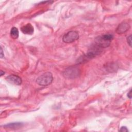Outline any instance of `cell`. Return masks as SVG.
Instances as JSON below:
<instances>
[{"mask_svg": "<svg viewBox=\"0 0 132 132\" xmlns=\"http://www.w3.org/2000/svg\"><path fill=\"white\" fill-rule=\"evenodd\" d=\"M53 79V75L51 72H47L39 76L36 79V82L42 86H46L52 82Z\"/></svg>", "mask_w": 132, "mask_h": 132, "instance_id": "1", "label": "cell"}, {"mask_svg": "<svg viewBox=\"0 0 132 132\" xmlns=\"http://www.w3.org/2000/svg\"><path fill=\"white\" fill-rule=\"evenodd\" d=\"M80 74V70L76 67H70L63 72V76L68 78H75Z\"/></svg>", "mask_w": 132, "mask_h": 132, "instance_id": "2", "label": "cell"}, {"mask_svg": "<svg viewBox=\"0 0 132 132\" xmlns=\"http://www.w3.org/2000/svg\"><path fill=\"white\" fill-rule=\"evenodd\" d=\"M79 38V34L76 31H70L64 34L63 36L62 40L64 42L69 43H72Z\"/></svg>", "mask_w": 132, "mask_h": 132, "instance_id": "3", "label": "cell"}, {"mask_svg": "<svg viewBox=\"0 0 132 132\" xmlns=\"http://www.w3.org/2000/svg\"><path fill=\"white\" fill-rule=\"evenodd\" d=\"M7 81L10 84L15 85H20L22 84V79L20 77L14 74H11L8 75L6 78Z\"/></svg>", "mask_w": 132, "mask_h": 132, "instance_id": "4", "label": "cell"}, {"mask_svg": "<svg viewBox=\"0 0 132 132\" xmlns=\"http://www.w3.org/2000/svg\"><path fill=\"white\" fill-rule=\"evenodd\" d=\"M130 28L129 24L126 22H122L120 23L116 28V32L118 34H122L128 31Z\"/></svg>", "mask_w": 132, "mask_h": 132, "instance_id": "5", "label": "cell"}, {"mask_svg": "<svg viewBox=\"0 0 132 132\" xmlns=\"http://www.w3.org/2000/svg\"><path fill=\"white\" fill-rule=\"evenodd\" d=\"M21 30L23 34L32 35L34 32V27L30 23H27L21 28Z\"/></svg>", "mask_w": 132, "mask_h": 132, "instance_id": "6", "label": "cell"}, {"mask_svg": "<svg viewBox=\"0 0 132 132\" xmlns=\"http://www.w3.org/2000/svg\"><path fill=\"white\" fill-rule=\"evenodd\" d=\"M22 126H23V124L21 123H9V124L4 125V127H5V128H9V129H18L22 127Z\"/></svg>", "mask_w": 132, "mask_h": 132, "instance_id": "7", "label": "cell"}, {"mask_svg": "<svg viewBox=\"0 0 132 132\" xmlns=\"http://www.w3.org/2000/svg\"><path fill=\"white\" fill-rule=\"evenodd\" d=\"M10 36L12 38L14 39H16L19 37V30L18 28L15 27H13L11 28L10 30Z\"/></svg>", "mask_w": 132, "mask_h": 132, "instance_id": "8", "label": "cell"}, {"mask_svg": "<svg viewBox=\"0 0 132 132\" xmlns=\"http://www.w3.org/2000/svg\"><path fill=\"white\" fill-rule=\"evenodd\" d=\"M127 42L130 46H131V35H130L127 37Z\"/></svg>", "mask_w": 132, "mask_h": 132, "instance_id": "9", "label": "cell"}, {"mask_svg": "<svg viewBox=\"0 0 132 132\" xmlns=\"http://www.w3.org/2000/svg\"><path fill=\"white\" fill-rule=\"evenodd\" d=\"M120 131H122V132H127L128 131V129L127 128H126V127L125 126H122L121 127L120 129Z\"/></svg>", "mask_w": 132, "mask_h": 132, "instance_id": "10", "label": "cell"}, {"mask_svg": "<svg viewBox=\"0 0 132 132\" xmlns=\"http://www.w3.org/2000/svg\"><path fill=\"white\" fill-rule=\"evenodd\" d=\"M0 56H1V58H2L4 56V53H3V49H2V46H1V53H0Z\"/></svg>", "mask_w": 132, "mask_h": 132, "instance_id": "11", "label": "cell"}, {"mask_svg": "<svg viewBox=\"0 0 132 132\" xmlns=\"http://www.w3.org/2000/svg\"><path fill=\"white\" fill-rule=\"evenodd\" d=\"M127 96H128V97L129 98H130V99L131 98V90H130L128 92V93H127Z\"/></svg>", "mask_w": 132, "mask_h": 132, "instance_id": "12", "label": "cell"}, {"mask_svg": "<svg viewBox=\"0 0 132 132\" xmlns=\"http://www.w3.org/2000/svg\"><path fill=\"white\" fill-rule=\"evenodd\" d=\"M4 74H5V72H3L2 70H1V73H0V74H1V75H1V76H2V75H3Z\"/></svg>", "mask_w": 132, "mask_h": 132, "instance_id": "13", "label": "cell"}]
</instances>
